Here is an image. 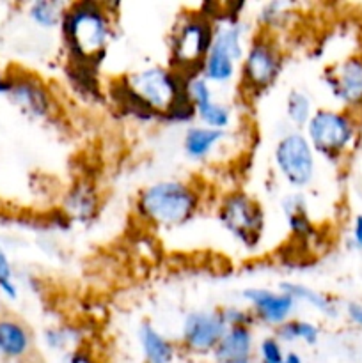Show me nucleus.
Wrapping results in <instances>:
<instances>
[{"instance_id": "20", "label": "nucleus", "mask_w": 362, "mask_h": 363, "mask_svg": "<svg viewBox=\"0 0 362 363\" xmlns=\"http://www.w3.org/2000/svg\"><path fill=\"white\" fill-rule=\"evenodd\" d=\"M238 69H240V62L229 52L212 43V48H209L199 73L212 85L224 87L236 80Z\"/></svg>"}, {"instance_id": "21", "label": "nucleus", "mask_w": 362, "mask_h": 363, "mask_svg": "<svg viewBox=\"0 0 362 363\" xmlns=\"http://www.w3.org/2000/svg\"><path fill=\"white\" fill-rule=\"evenodd\" d=\"M297 18V6L291 2H268L263 4L259 7L258 14H256V21H258V32L263 34L273 35L279 39V34L283 30H287L291 23Z\"/></svg>"}, {"instance_id": "32", "label": "nucleus", "mask_w": 362, "mask_h": 363, "mask_svg": "<svg viewBox=\"0 0 362 363\" xmlns=\"http://www.w3.org/2000/svg\"><path fill=\"white\" fill-rule=\"evenodd\" d=\"M344 315L353 326L362 330V303L361 301H348L343 308Z\"/></svg>"}, {"instance_id": "34", "label": "nucleus", "mask_w": 362, "mask_h": 363, "mask_svg": "<svg viewBox=\"0 0 362 363\" xmlns=\"http://www.w3.org/2000/svg\"><path fill=\"white\" fill-rule=\"evenodd\" d=\"M7 92V71L0 69V98H6Z\"/></svg>"}, {"instance_id": "14", "label": "nucleus", "mask_w": 362, "mask_h": 363, "mask_svg": "<svg viewBox=\"0 0 362 363\" xmlns=\"http://www.w3.org/2000/svg\"><path fill=\"white\" fill-rule=\"evenodd\" d=\"M227 137H229L227 131L213 130V128L195 123L185 130L183 138H181V147H183L185 156L190 162L204 163L226 144Z\"/></svg>"}, {"instance_id": "12", "label": "nucleus", "mask_w": 362, "mask_h": 363, "mask_svg": "<svg viewBox=\"0 0 362 363\" xmlns=\"http://www.w3.org/2000/svg\"><path fill=\"white\" fill-rule=\"evenodd\" d=\"M241 298L254 314L256 325H263L270 330L279 328L293 318L297 311V301L280 289L268 287H247L241 293Z\"/></svg>"}, {"instance_id": "28", "label": "nucleus", "mask_w": 362, "mask_h": 363, "mask_svg": "<svg viewBox=\"0 0 362 363\" xmlns=\"http://www.w3.org/2000/svg\"><path fill=\"white\" fill-rule=\"evenodd\" d=\"M0 296L9 301L18 300L20 296V287H18L16 277H14V266L2 245H0Z\"/></svg>"}, {"instance_id": "23", "label": "nucleus", "mask_w": 362, "mask_h": 363, "mask_svg": "<svg viewBox=\"0 0 362 363\" xmlns=\"http://www.w3.org/2000/svg\"><path fill=\"white\" fill-rule=\"evenodd\" d=\"M314 110V101H312V96L309 92L302 91V89H291L287 92L286 103H284V113H286V121L291 130L304 131Z\"/></svg>"}, {"instance_id": "22", "label": "nucleus", "mask_w": 362, "mask_h": 363, "mask_svg": "<svg viewBox=\"0 0 362 363\" xmlns=\"http://www.w3.org/2000/svg\"><path fill=\"white\" fill-rule=\"evenodd\" d=\"M67 2L60 0H35L27 6V18L41 30H57L62 25Z\"/></svg>"}, {"instance_id": "24", "label": "nucleus", "mask_w": 362, "mask_h": 363, "mask_svg": "<svg viewBox=\"0 0 362 363\" xmlns=\"http://www.w3.org/2000/svg\"><path fill=\"white\" fill-rule=\"evenodd\" d=\"M273 335L280 340L283 344H293V342H304L307 346H314L319 340L322 330L316 323L307 321V319L291 318L279 328L273 330Z\"/></svg>"}, {"instance_id": "16", "label": "nucleus", "mask_w": 362, "mask_h": 363, "mask_svg": "<svg viewBox=\"0 0 362 363\" xmlns=\"http://www.w3.org/2000/svg\"><path fill=\"white\" fill-rule=\"evenodd\" d=\"M138 347L144 363H174L180 353V346L172 339L160 332L153 323H142L137 330Z\"/></svg>"}, {"instance_id": "9", "label": "nucleus", "mask_w": 362, "mask_h": 363, "mask_svg": "<svg viewBox=\"0 0 362 363\" xmlns=\"http://www.w3.org/2000/svg\"><path fill=\"white\" fill-rule=\"evenodd\" d=\"M6 99L28 119L48 121L57 113V99L50 85L27 69L7 71Z\"/></svg>"}, {"instance_id": "4", "label": "nucleus", "mask_w": 362, "mask_h": 363, "mask_svg": "<svg viewBox=\"0 0 362 363\" xmlns=\"http://www.w3.org/2000/svg\"><path fill=\"white\" fill-rule=\"evenodd\" d=\"M304 135L319 158L339 165L361 144L362 116L339 106H316Z\"/></svg>"}, {"instance_id": "25", "label": "nucleus", "mask_w": 362, "mask_h": 363, "mask_svg": "<svg viewBox=\"0 0 362 363\" xmlns=\"http://www.w3.org/2000/svg\"><path fill=\"white\" fill-rule=\"evenodd\" d=\"M195 121L202 126L227 131L234 123V110L229 103L215 98L213 101L206 103L195 110Z\"/></svg>"}, {"instance_id": "11", "label": "nucleus", "mask_w": 362, "mask_h": 363, "mask_svg": "<svg viewBox=\"0 0 362 363\" xmlns=\"http://www.w3.org/2000/svg\"><path fill=\"white\" fill-rule=\"evenodd\" d=\"M322 82L339 108L362 116V53H350L327 64Z\"/></svg>"}, {"instance_id": "6", "label": "nucleus", "mask_w": 362, "mask_h": 363, "mask_svg": "<svg viewBox=\"0 0 362 363\" xmlns=\"http://www.w3.org/2000/svg\"><path fill=\"white\" fill-rule=\"evenodd\" d=\"M215 25L202 11H190L177 16L169 34V67L180 74L201 71L213 43Z\"/></svg>"}, {"instance_id": "8", "label": "nucleus", "mask_w": 362, "mask_h": 363, "mask_svg": "<svg viewBox=\"0 0 362 363\" xmlns=\"http://www.w3.org/2000/svg\"><path fill=\"white\" fill-rule=\"evenodd\" d=\"M216 218L222 229L245 250H256L266 230V215L261 204L241 190L229 191L220 201Z\"/></svg>"}, {"instance_id": "3", "label": "nucleus", "mask_w": 362, "mask_h": 363, "mask_svg": "<svg viewBox=\"0 0 362 363\" xmlns=\"http://www.w3.org/2000/svg\"><path fill=\"white\" fill-rule=\"evenodd\" d=\"M201 190L185 179H160L135 197V215L156 229H177L190 223L202 208Z\"/></svg>"}, {"instance_id": "2", "label": "nucleus", "mask_w": 362, "mask_h": 363, "mask_svg": "<svg viewBox=\"0 0 362 363\" xmlns=\"http://www.w3.org/2000/svg\"><path fill=\"white\" fill-rule=\"evenodd\" d=\"M114 18L116 14L110 4L96 0L67 2L60 34L71 64L98 69L114 38Z\"/></svg>"}, {"instance_id": "26", "label": "nucleus", "mask_w": 362, "mask_h": 363, "mask_svg": "<svg viewBox=\"0 0 362 363\" xmlns=\"http://www.w3.org/2000/svg\"><path fill=\"white\" fill-rule=\"evenodd\" d=\"M183 91L185 96L188 98V101L192 103L195 110L199 106L206 105V103L213 101L215 99V91H213V85L202 77L201 73H194V74H187L183 77Z\"/></svg>"}, {"instance_id": "1", "label": "nucleus", "mask_w": 362, "mask_h": 363, "mask_svg": "<svg viewBox=\"0 0 362 363\" xmlns=\"http://www.w3.org/2000/svg\"><path fill=\"white\" fill-rule=\"evenodd\" d=\"M183 74L169 66H146L114 84V98L124 113L138 121H163L183 98Z\"/></svg>"}, {"instance_id": "33", "label": "nucleus", "mask_w": 362, "mask_h": 363, "mask_svg": "<svg viewBox=\"0 0 362 363\" xmlns=\"http://www.w3.org/2000/svg\"><path fill=\"white\" fill-rule=\"evenodd\" d=\"M350 241L355 250H362V213L355 215L350 227Z\"/></svg>"}, {"instance_id": "7", "label": "nucleus", "mask_w": 362, "mask_h": 363, "mask_svg": "<svg viewBox=\"0 0 362 363\" xmlns=\"http://www.w3.org/2000/svg\"><path fill=\"white\" fill-rule=\"evenodd\" d=\"M273 169L293 191H304L318 174V155L300 130H287L273 144Z\"/></svg>"}, {"instance_id": "35", "label": "nucleus", "mask_w": 362, "mask_h": 363, "mask_svg": "<svg viewBox=\"0 0 362 363\" xmlns=\"http://www.w3.org/2000/svg\"><path fill=\"white\" fill-rule=\"evenodd\" d=\"M284 363H304V360H302L300 354L295 353V351H287L286 358H284Z\"/></svg>"}, {"instance_id": "15", "label": "nucleus", "mask_w": 362, "mask_h": 363, "mask_svg": "<svg viewBox=\"0 0 362 363\" xmlns=\"http://www.w3.org/2000/svg\"><path fill=\"white\" fill-rule=\"evenodd\" d=\"M62 211L67 218L77 223L92 222L99 211L98 188L89 181L71 184L62 199Z\"/></svg>"}, {"instance_id": "31", "label": "nucleus", "mask_w": 362, "mask_h": 363, "mask_svg": "<svg viewBox=\"0 0 362 363\" xmlns=\"http://www.w3.org/2000/svg\"><path fill=\"white\" fill-rule=\"evenodd\" d=\"M62 363H99L98 358L94 357L92 351H89L87 347H75V350L64 353Z\"/></svg>"}, {"instance_id": "10", "label": "nucleus", "mask_w": 362, "mask_h": 363, "mask_svg": "<svg viewBox=\"0 0 362 363\" xmlns=\"http://www.w3.org/2000/svg\"><path fill=\"white\" fill-rule=\"evenodd\" d=\"M226 330L222 308L192 311L181 323L177 346L192 357H213Z\"/></svg>"}, {"instance_id": "5", "label": "nucleus", "mask_w": 362, "mask_h": 363, "mask_svg": "<svg viewBox=\"0 0 362 363\" xmlns=\"http://www.w3.org/2000/svg\"><path fill=\"white\" fill-rule=\"evenodd\" d=\"M284 59L279 39L263 32L252 34L238 69L241 94L254 101L268 92L283 74Z\"/></svg>"}, {"instance_id": "17", "label": "nucleus", "mask_w": 362, "mask_h": 363, "mask_svg": "<svg viewBox=\"0 0 362 363\" xmlns=\"http://www.w3.org/2000/svg\"><path fill=\"white\" fill-rule=\"evenodd\" d=\"M256 333L254 328L245 326H231L226 330L222 340L213 353L215 363L229 360H248L256 354Z\"/></svg>"}, {"instance_id": "30", "label": "nucleus", "mask_w": 362, "mask_h": 363, "mask_svg": "<svg viewBox=\"0 0 362 363\" xmlns=\"http://www.w3.org/2000/svg\"><path fill=\"white\" fill-rule=\"evenodd\" d=\"M224 319H226L227 328L231 326H245V328H254L256 319L254 314L248 307H238V305H231V307L222 308Z\"/></svg>"}, {"instance_id": "13", "label": "nucleus", "mask_w": 362, "mask_h": 363, "mask_svg": "<svg viewBox=\"0 0 362 363\" xmlns=\"http://www.w3.org/2000/svg\"><path fill=\"white\" fill-rule=\"evenodd\" d=\"M34 350V335L21 319L0 314V358L18 363L27 360Z\"/></svg>"}, {"instance_id": "19", "label": "nucleus", "mask_w": 362, "mask_h": 363, "mask_svg": "<svg viewBox=\"0 0 362 363\" xmlns=\"http://www.w3.org/2000/svg\"><path fill=\"white\" fill-rule=\"evenodd\" d=\"M280 208L284 211V218L287 222V229L291 230L295 238L305 241L314 236L316 229L309 215L307 199L302 191H291L280 202Z\"/></svg>"}, {"instance_id": "37", "label": "nucleus", "mask_w": 362, "mask_h": 363, "mask_svg": "<svg viewBox=\"0 0 362 363\" xmlns=\"http://www.w3.org/2000/svg\"><path fill=\"white\" fill-rule=\"evenodd\" d=\"M283 363H284V362H283Z\"/></svg>"}, {"instance_id": "27", "label": "nucleus", "mask_w": 362, "mask_h": 363, "mask_svg": "<svg viewBox=\"0 0 362 363\" xmlns=\"http://www.w3.org/2000/svg\"><path fill=\"white\" fill-rule=\"evenodd\" d=\"M43 342L50 351H67L78 347L80 337L71 326H50L43 333Z\"/></svg>"}, {"instance_id": "29", "label": "nucleus", "mask_w": 362, "mask_h": 363, "mask_svg": "<svg viewBox=\"0 0 362 363\" xmlns=\"http://www.w3.org/2000/svg\"><path fill=\"white\" fill-rule=\"evenodd\" d=\"M256 354H258L259 363H283L286 358V350H284V344L272 333L258 340Z\"/></svg>"}, {"instance_id": "18", "label": "nucleus", "mask_w": 362, "mask_h": 363, "mask_svg": "<svg viewBox=\"0 0 362 363\" xmlns=\"http://www.w3.org/2000/svg\"><path fill=\"white\" fill-rule=\"evenodd\" d=\"M279 289L283 293H286L287 296L293 298L298 303H304L307 307H311L312 311H316L318 314H322L327 319H336L341 315V305L330 294L322 293V291L314 289V287H309L305 284L300 282H290V280H284L279 284Z\"/></svg>"}, {"instance_id": "36", "label": "nucleus", "mask_w": 362, "mask_h": 363, "mask_svg": "<svg viewBox=\"0 0 362 363\" xmlns=\"http://www.w3.org/2000/svg\"><path fill=\"white\" fill-rule=\"evenodd\" d=\"M220 363H254V358H248V360H229V362H220Z\"/></svg>"}]
</instances>
